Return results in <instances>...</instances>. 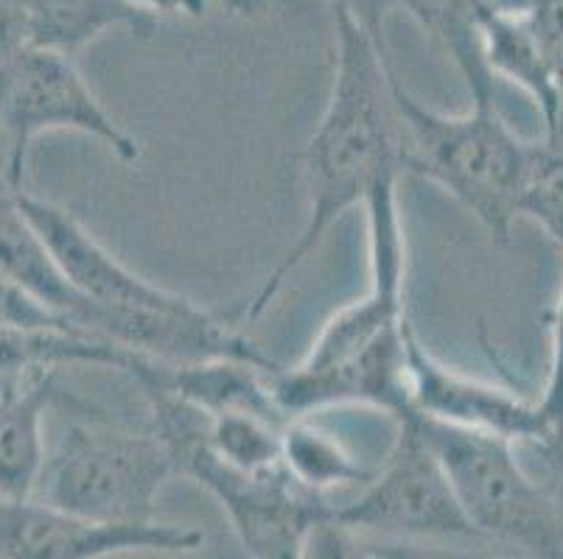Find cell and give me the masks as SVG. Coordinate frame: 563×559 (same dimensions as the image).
Here are the masks:
<instances>
[{
  "mask_svg": "<svg viewBox=\"0 0 563 559\" xmlns=\"http://www.w3.org/2000/svg\"><path fill=\"white\" fill-rule=\"evenodd\" d=\"M423 34L454 62L471 104H496V79L485 68L474 0H396Z\"/></svg>",
  "mask_w": 563,
  "mask_h": 559,
  "instance_id": "obj_15",
  "label": "cell"
},
{
  "mask_svg": "<svg viewBox=\"0 0 563 559\" xmlns=\"http://www.w3.org/2000/svg\"><path fill=\"white\" fill-rule=\"evenodd\" d=\"M519 219L539 224L563 249V130L544 132L527 146Z\"/></svg>",
  "mask_w": 563,
  "mask_h": 559,
  "instance_id": "obj_19",
  "label": "cell"
},
{
  "mask_svg": "<svg viewBox=\"0 0 563 559\" xmlns=\"http://www.w3.org/2000/svg\"><path fill=\"white\" fill-rule=\"evenodd\" d=\"M177 465L155 428L76 423L45 456L40 501L96 523H152Z\"/></svg>",
  "mask_w": 563,
  "mask_h": 559,
  "instance_id": "obj_5",
  "label": "cell"
},
{
  "mask_svg": "<svg viewBox=\"0 0 563 559\" xmlns=\"http://www.w3.org/2000/svg\"><path fill=\"white\" fill-rule=\"evenodd\" d=\"M150 400L152 428L168 445L177 476H188L222 504L235 537L253 559H300L317 521L334 515L329 499L303 490L284 468L244 473L219 459L205 439V412L155 383H137Z\"/></svg>",
  "mask_w": 563,
  "mask_h": 559,
  "instance_id": "obj_3",
  "label": "cell"
},
{
  "mask_svg": "<svg viewBox=\"0 0 563 559\" xmlns=\"http://www.w3.org/2000/svg\"><path fill=\"white\" fill-rule=\"evenodd\" d=\"M474 3H477V7L490 9V12L516 14V18H525L532 0H474Z\"/></svg>",
  "mask_w": 563,
  "mask_h": 559,
  "instance_id": "obj_28",
  "label": "cell"
},
{
  "mask_svg": "<svg viewBox=\"0 0 563 559\" xmlns=\"http://www.w3.org/2000/svg\"><path fill=\"white\" fill-rule=\"evenodd\" d=\"M415 425L485 543L516 548L525 559H563L561 512L525 468L514 439L423 417H415Z\"/></svg>",
  "mask_w": 563,
  "mask_h": 559,
  "instance_id": "obj_4",
  "label": "cell"
},
{
  "mask_svg": "<svg viewBox=\"0 0 563 559\" xmlns=\"http://www.w3.org/2000/svg\"><path fill=\"white\" fill-rule=\"evenodd\" d=\"M300 559H376L367 540L334 515L322 517L306 535Z\"/></svg>",
  "mask_w": 563,
  "mask_h": 559,
  "instance_id": "obj_22",
  "label": "cell"
},
{
  "mask_svg": "<svg viewBox=\"0 0 563 559\" xmlns=\"http://www.w3.org/2000/svg\"><path fill=\"white\" fill-rule=\"evenodd\" d=\"M205 535L174 523H96L40 499H0V559H104L115 554H191Z\"/></svg>",
  "mask_w": 563,
  "mask_h": 559,
  "instance_id": "obj_8",
  "label": "cell"
},
{
  "mask_svg": "<svg viewBox=\"0 0 563 559\" xmlns=\"http://www.w3.org/2000/svg\"><path fill=\"white\" fill-rule=\"evenodd\" d=\"M336 68L329 104L306 146L303 230L264 283L235 308V322H255L269 311L286 280L306 264L340 215L365 204L382 177L404 171L401 130L390 92V56L365 34L356 20L336 12Z\"/></svg>",
  "mask_w": 563,
  "mask_h": 559,
  "instance_id": "obj_1",
  "label": "cell"
},
{
  "mask_svg": "<svg viewBox=\"0 0 563 559\" xmlns=\"http://www.w3.org/2000/svg\"><path fill=\"white\" fill-rule=\"evenodd\" d=\"M376 559H525L521 554L490 551V543H440L365 537Z\"/></svg>",
  "mask_w": 563,
  "mask_h": 559,
  "instance_id": "obj_21",
  "label": "cell"
},
{
  "mask_svg": "<svg viewBox=\"0 0 563 559\" xmlns=\"http://www.w3.org/2000/svg\"><path fill=\"white\" fill-rule=\"evenodd\" d=\"M48 132L93 137L118 160H141V143L107 112L68 54L29 45L0 65V143L14 191H23L29 148Z\"/></svg>",
  "mask_w": 563,
  "mask_h": 559,
  "instance_id": "obj_6",
  "label": "cell"
},
{
  "mask_svg": "<svg viewBox=\"0 0 563 559\" xmlns=\"http://www.w3.org/2000/svg\"><path fill=\"white\" fill-rule=\"evenodd\" d=\"M539 54L558 90V118L550 130H563V0H532L525 14ZM544 130V132H550Z\"/></svg>",
  "mask_w": 563,
  "mask_h": 559,
  "instance_id": "obj_20",
  "label": "cell"
},
{
  "mask_svg": "<svg viewBox=\"0 0 563 559\" xmlns=\"http://www.w3.org/2000/svg\"><path fill=\"white\" fill-rule=\"evenodd\" d=\"M32 45L76 54L110 29H126L132 37H152L157 18L126 0H23Z\"/></svg>",
  "mask_w": 563,
  "mask_h": 559,
  "instance_id": "obj_13",
  "label": "cell"
},
{
  "mask_svg": "<svg viewBox=\"0 0 563 559\" xmlns=\"http://www.w3.org/2000/svg\"><path fill=\"white\" fill-rule=\"evenodd\" d=\"M141 12H150L155 18L161 14H188V18H199L208 9V0H126Z\"/></svg>",
  "mask_w": 563,
  "mask_h": 559,
  "instance_id": "obj_27",
  "label": "cell"
},
{
  "mask_svg": "<svg viewBox=\"0 0 563 559\" xmlns=\"http://www.w3.org/2000/svg\"><path fill=\"white\" fill-rule=\"evenodd\" d=\"M25 222L48 246L51 258L63 269L70 286L96 308L107 311H180L191 300L161 289L146 277L135 275L110 249L90 235V230L68 210L56 208L45 199L20 191L14 197Z\"/></svg>",
  "mask_w": 563,
  "mask_h": 559,
  "instance_id": "obj_10",
  "label": "cell"
},
{
  "mask_svg": "<svg viewBox=\"0 0 563 559\" xmlns=\"http://www.w3.org/2000/svg\"><path fill=\"white\" fill-rule=\"evenodd\" d=\"M331 3H334V12H342L351 20H356L365 29L367 37L387 54L384 31H387V18L398 9L396 0H331Z\"/></svg>",
  "mask_w": 563,
  "mask_h": 559,
  "instance_id": "obj_24",
  "label": "cell"
},
{
  "mask_svg": "<svg viewBox=\"0 0 563 559\" xmlns=\"http://www.w3.org/2000/svg\"><path fill=\"white\" fill-rule=\"evenodd\" d=\"M539 412L544 417L547 431L563 423V291L558 300L555 316H552V361L550 376H547L544 392L536 398Z\"/></svg>",
  "mask_w": 563,
  "mask_h": 559,
  "instance_id": "obj_23",
  "label": "cell"
},
{
  "mask_svg": "<svg viewBox=\"0 0 563 559\" xmlns=\"http://www.w3.org/2000/svg\"><path fill=\"white\" fill-rule=\"evenodd\" d=\"M14 197L0 202V280L12 283L76 331L96 338L93 327L99 320V308L70 286L63 269L51 258L48 246L34 233L32 224L25 222Z\"/></svg>",
  "mask_w": 563,
  "mask_h": 559,
  "instance_id": "obj_11",
  "label": "cell"
},
{
  "mask_svg": "<svg viewBox=\"0 0 563 559\" xmlns=\"http://www.w3.org/2000/svg\"><path fill=\"white\" fill-rule=\"evenodd\" d=\"M228 3V9L233 14H244V18H250V14H258L261 9H264V0H224Z\"/></svg>",
  "mask_w": 563,
  "mask_h": 559,
  "instance_id": "obj_29",
  "label": "cell"
},
{
  "mask_svg": "<svg viewBox=\"0 0 563 559\" xmlns=\"http://www.w3.org/2000/svg\"><path fill=\"white\" fill-rule=\"evenodd\" d=\"M532 448L539 450L541 468H544V479H539L547 487V492L555 501L558 512L563 517V423L555 425L539 437L536 443H530Z\"/></svg>",
  "mask_w": 563,
  "mask_h": 559,
  "instance_id": "obj_25",
  "label": "cell"
},
{
  "mask_svg": "<svg viewBox=\"0 0 563 559\" xmlns=\"http://www.w3.org/2000/svg\"><path fill=\"white\" fill-rule=\"evenodd\" d=\"M135 353L70 331H23L0 325V381L65 364H101L126 372Z\"/></svg>",
  "mask_w": 563,
  "mask_h": 559,
  "instance_id": "obj_17",
  "label": "cell"
},
{
  "mask_svg": "<svg viewBox=\"0 0 563 559\" xmlns=\"http://www.w3.org/2000/svg\"><path fill=\"white\" fill-rule=\"evenodd\" d=\"M14 193H20V191H14L12 188V182H9V177H7V168H3V160H0V202L12 199Z\"/></svg>",
  "mask_w": 563,
  "mask_h": 559,
  "instance_id": "obj_30",
  "label": "cell"
},
{
  "mask_svg": "<svg viewBox=\"0 0 563 559\" xmlns=\"http://www.w3.org/2000/svg\"><path fill=\"white\" fill-rule=\"evenodd\" d=\"M393 107L401 130V166L440 185L496 241H508L519 222L527 146L496 104H471L443 115L418 101L390 70Z\"/></svg>",
  "mask_w": 563,
  "mask_h": 559,
  "instance_id": "obj_2",
  "label": "cell"
},
{
  "mask_svg": "<svg viewBox=\"0 0 563 559\" xmlns=\"http://www.w3.org/2000/svg\"><path fill=\"white\" fill-rule=\"evenodd\" d=\"M479 45H483L485 68L494 79H508L519 85L521 90L539 107L544 118V130H550L558 118V90L547 70L544 59L539 54V45L532 40L530 25L525 18L516 14H499L490 9L477 7Z\"/></svg>",
  "mask_w": 563,
  "mask_h": 559,
  "instance_id": "obj_14",
  "label": "cell"
},
{
  "mask_svg": "<svg viewBox=\"0 0 563 559\" xmlns=\"http://www.w3.org/2000/svg\"><path fill=\"white\" fill-rule=\"evenodd\" d=\"M280 468L303 490L322 495L345 487H365L373 479L331 431L309 417H289L280 425Z\"/></svg>",
  "mask_w": 563,
  "mask_h": 559,
  "instance_id": "obj_16",
  "label": "cell"
},
{
  "mask_svg": "<svg viewBox=\"0 0 563 559\" xmlns=\"http://www.w3.org/2000/svg\"><path fill=\"white\" fill-rule=\"evenodd\" d=\"M32 45L23 0H0V65Z\"/></svg>",
  "mask_w": 563,
  "mask_h": 559,
  "instance_id": "obj_26",
  "label": "cell"
},
{
  "mask_svg": "<svg viewBox=\"0 0 563 559\" xmlns=\"http://www.w3.org/2000/svg\"><path fill=\"white\" fill-rule=\"evenodd\" d=\"M56 369L0 381V499H34L45 468L43 417L56 400Z\"/></svg>",
  "mask_w": 563,
  "mask_h": 559,
  "instance_id": "obj_12",
  "label": "cell"
},
{
  "mask_svg": "<svg viewBox=\"0 0 563 559\" xmlns=\"http://www.w3.org/2000/svg\"><path fill=\"white\" fill-rule=\"evenodd\" d=\"M407 376L415 417L488 431L516 445H530L547 434L536 400L449 367L423 347L415 327L407 333Z\"/></svg>",
  "mask_w": 563,
  "mask_h": 559,
  "instance_id": "obj_9",
  "label": "cell"
},
{
  "mask_svg": "<svg viewBox=\"0 0 563 559\" xmlns=\"http://www.w3.org/2000/svg\"><path fill=\"white\" fill-rule=\"evenodd\" d=\"M382 473L362 487L360 499L334 506V517L360 535L390 540L485 543L460 510L438 456L415 417L401 420Z\"/></svg>",
  "mask_w": 563,
  "mask_h": 559,
  "instance_id": "obj_7",
  "label": "cell"
},
{
  "mask_svg": "<svg viewBox=\"0 0 563 559\" xmlns=\"http://www.w3.org/2000/svg\"><path fill=\"white\" fill-rule=\"evenodd\" d=\"M280 425L250 412L205 414V439L230 468L266 473L280 468Z\"/></svg>",
  "mask_w": 563,
  "mask_h": 559,
  "instance_id": "obj_18",
  "label": "cell"
}]
</instances>
